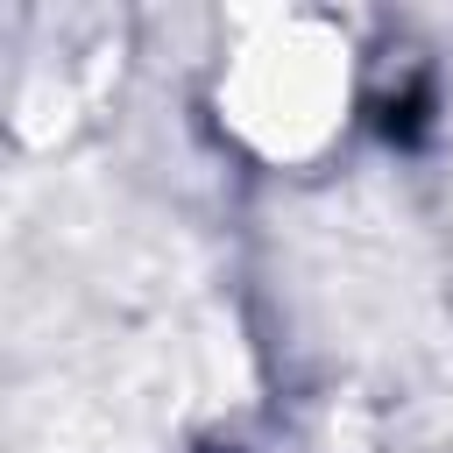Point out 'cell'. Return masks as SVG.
Instances as JSON below:
<instances>
[{"label":"cell","mask_w":453,"mask_h":453,"mask_svg":"<svg viewBox=\"0 0 453 453\" xmlns=\"http://www.w3.org/2000/svg\"><path fill=\"white\" fill-rule=\"evenodd\" d=\"M255 57L262 64L241 78V127L269 156H297V149L326 142L333 106H347V64L333 57V42H304L283 28V42H269Z\"/></svg>","instance_id":"cell-1"}]
</instances>
